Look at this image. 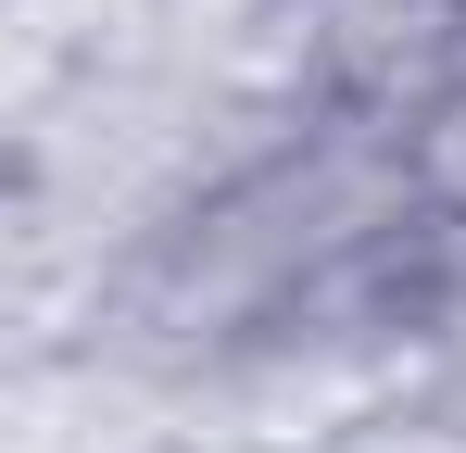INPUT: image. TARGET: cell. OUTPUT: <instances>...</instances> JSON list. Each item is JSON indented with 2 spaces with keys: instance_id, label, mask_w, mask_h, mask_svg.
Segmentation results:
<instances>
[{
  "instance_id": "6da1fadb",
  "label": "cell",
  "mask_w": 466,
  "mask_h": 453,
  "mask_svg": "<svg viewBox=\"0 0 466 453\" xmlns=\"http://www.w3.org/2000/svg\"><path fill=\"white\" fill-rule=\"evenodd\" d=\"M441 176H454V189H466V88H454V101H441Z\"/></svg>"
}]
</instances>
